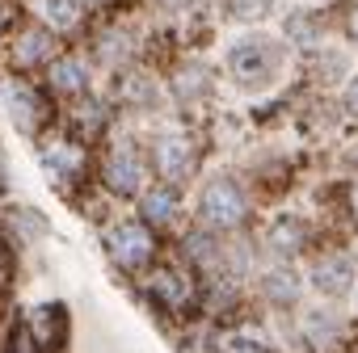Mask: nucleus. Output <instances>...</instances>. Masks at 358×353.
Instances as JSON below:
<instances>
[{"mask_svg":"<svg viewBox=\"0 0 358 353\" xmlns=\"http://www.w3.org/2000/svg\"><path fill=\"white\" fill-rule=\"evenodd\" d=\"M228 68L241 84H266L278 68V47L270 38H245L228 51Z\"/></svg>","mask_w":358,"mask_h":353,"instance_id":"nucleus-1","label":"nucleus"},{"mask_svg":"<svg viewBox=\"0 0 358 353\" xmlns=\"http://www.w3.org/2000/svg\"><path fill=\"white\" fill-rule=\"evenodd\" d=\"M199 215H203V223H211V227H236L241 219H245V194L232 186V181H211L207 186V194H203V206H199Z\"/></svg>","mask_w":358,"mask_h":353,"instance_id":"nucleus-2","label":"nucleus"},{"mask_svg":"<svg viewBox=\"0 0 358 353\" xmlns=\"http://www.w3.org/2000/svg\"><path fill=\"white\" fill-rule=\"evenodd\" d=\"M110 253H114L118 265L139 269V265L152 257V236H148L143 227H135V223H118V227L110 232Z\"/></svg>","mask_w":358,"mask_h":353,"instance_id":"nucleus-3","label":"nucleus"},{"mask_svg":"<svg viewBox=\"0 0 358 353\" xmlns=\"http://www.w3.org/2000/svg\"><path fill=\"white\" fill-rule=\"evenodd\" d=\"M190 160H194V151H190V139H186V135H164V139L156 143V168H160L164 176L190 172Z\"/></svg>","mask_w":358,"mask_h":353,"instance_id":"nucleus-4","label":"nucleus"},{"mask_svg":"<svg viewBox=\"0 0 358 353\" xmlns=\"http://www.w3.org/2000/svg\"><path fill=\"white\" fill-rule=\"evenodd\" d=\"M312 282H316V290H320V294L337 299V294H345V290H350L354 269H350V261H345V257H329V261H320V265H316Z\"/></svg>","mask_w":358,"mask_h":353,"instance_id":"nucleus-5","label":"nucleus"},{"mask_svg":"<svg viewBox=\"0 0 358 353\" xmlns=\"http://www.w3.org/2000/svg\"><path fill=\"white\" fill-rule=\"evenodd\" d=\"M152 294L160 299V303H169V307H182V303H190V278L186 273H177V269H156V278H152Z\"/></svg>","mask_w":358,"mask_h":353,"instance_id":"nucleus-6","label":"nucleus"},{"mask_svg":"<svg viewBox=\"0 0 358 353\" xmlns=\"http://www.w3.org/2000/svg\"><path fill=\"white\" fill-rule=\"evenodd\" d=\"M106 172H110V186L122 190V194H135V190H139V176H143V172H139V160H135L131 147H127V151H114Z\"/></svg>","mask_w":358,"mask_h":353,"instance_id":"nucleus-7","label":"nucleus"},{"mask_svg":"<svg viewBox=\"0 0 358 353\" xmlns=\"http://www.w3.org/2000/svg\"><path fill=\"white\" fill-rule=\"evenodd\" d=\"M51 84L59 93H85L89 89V68L80 59H59V63H51Z\"/></svg>","mask_w":358,"mask_h":353,"instance_id":"nucleus-8","label":"nucleus"},{"mask_svg":"<svg viewBox=\"0 0 358 353\" xmlns=\"http://www.w3.org/2000/svg\"><path fill=\"white\" fill-rule=\"evenodd\" d=\"M337 332H341V324H337L333 311H312L308 315V336H312L316 349H333L337 345Z\"/></svg>","mask_w":358,"mask_h":353,"instance_id":"nucleus-9","label":"nucleus"},{"mask_svg":"<svg viewBox=\"0 0 358 353\" xmlns=\"http://www.w3.org/2000/svg\"><path fill=\"white\" fill-rule=\"evenodd\" d=\"M47 164H51V176H76L80 172V151L68 147V143H55L47 151Z\"/></svg>","mask_w":358,"mask_h":353,"instance_id":"nucleus-10","label":"nucleus"},{"mask_svg":"<svg viewBox=\"0 0 358 353\" xmlns=\"http://www.w3.org/2000/svg\"><path fill=\"white\" fill-rule=\"evenodd\" d=\"M262 290L270 294V303H291V299H295V278H291V269H274V273L262 282Z\"/></svg>","mask_w":358,"mask_h":353,"instance_id":"nucleus-11","label":"nucleus"},{"mask_svg":"<svg viewBox=\"0 0 358 353\" xmlns=\"http://www.w3.org/2000/svg\"><path fill=\"white\" fill-rule=\"evenodd\" d=\"M43 13H47V22H51L55 30H64V26H72V22L80 17L76 0H47V5H43Z\"/></svg>","mask_w":358,"mask_h":353,"instance_id":"nucleus-12","label":"nucleus"},{"mask_svg":"<svg viewBox=\"0 0 358 353\" xmlns=\"http://www.w3.org/2000/svg\"><path fill=\"white\" fill-rule=\"evenodd\" d=\"M143 215H148L152 223H164V219L173 215V194H169V190H156V194H148V202H143Z\"/></svg>","mask_w":358,"mask_h":353,"instance_id":"nucleus-13","label":"nucleus"},{"mask_svg":"<svg viewBox=\"0 0 358 353\" xmlns=\"http://www.w3.org/2000/svg\"><path fill=\"white\" fill-rule=\"evenodd\" d=\"M232 17H241V22H257V17H266L270 13V0H232Z\"/></svg>","mask_w":358,"mask_h":353,"instance_id":"nucleus-14","label":"nucleus"},{"mask_svg":"<svg viewBox=\"0 0 358 353\" xmlns=\"http://www.w3.org/2000/svg\"><path fill=\"white\" fill-rule=\"evenodd\" d=\"M43 55H47V34H43V30L26 34V47L17 43V59H22V63H34V59H43Z\"/></svg>","mask_w":358,"mask_h":353,"instance_id":"nucleus-15","label":"nucleus"},{"mask_svg":"<svg viewBox=\"0 0 358 353\" xmlns=\"http://www.w3.org/2000/svg\"><path fill=\"white\" fill-rule=\"evenodd\" d=\"M274 248L278 253H295L299 248V223H278L274 227Z\"/></svg>","mask_w":358,"mask_h":353,"instance_id":"nucleus-16","label":"nucleus"},{"mask_svg":"<svg viewBox=\"0 0 358 353\" xmlns=\"http://www.w3.org/2000/svg\"><path fill=\"white\" fill-rule=\"evenodd\" d=\"M224 353H270V349L257 345L253 336H232V340H224Z\"/></svg>","mask_w":358,"mask_h":353,"instance_id":"nucleus-17","label":"nucleus"},{"mask_svg":"<svg viewBox=\"0 0 358 353\" xmlns=\"http://www.w3.org/2000/svg\"><path fill=\"white\" fill-rule=\"evenodd\" d=\"M345 110H350V114H358V80H354V84H350V93H345Z\"/></svg>","mask_w":358,"mask_h":353,"instance_id":"nucleus-18","label":"nucleus"},{"mask_svg":"<svg viewBox=\"0 0 358 353\" xmlns=\"http://www.w3.org/2000/svg\"><path fill=\"white\" fill-rule=\"evenodd\" d=\"M350 34H354V38H358V9H354V13H350Z\"/></svg>","mask_w":358,"mask_h":353,"instance_id":"nucleus-19","label":"nucleus"}]
</instances>
